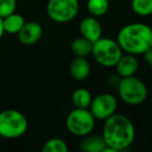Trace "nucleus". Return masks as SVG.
Masks as SVG:
<instances>
[{
  "mask_svg": "<svg viewBox=\"0 0 152 152\" xmlns=\"http://www.w3.org/2000/svg\"><path fill=\"white\" fill-rule=\"evenodd\" d=\"M17 0H0V17L4 18L15 13Z\"/></svg>",
  "mask_w": 152,
  "mask_h": 152,
  "instance_id": "obj_20",
  "label": "nucleus"
},
{
  "mask_svg": "<svg viewBox=\"0 0 152 152\" xmlns=\"http://www.w3.org/2000/svg\"><path fill=\"white\" fill-rule=\"evenodd\" d=\"M131 10L140 17L152 15V0H131Z\"/></svg>",
  "mask_w": 152,
  "mask_h": 152,
  "instance_id": "obj_18",
  "label": "nucleus"
},
{
  "mask_svg": "<svg viewBox=\"0 0 152 152\" xmlns=\"http://www.w3.org/2000/svg\"><path fill=\"white\" fill-rule=\"evenodd\" d=\"M46 11L51 21L58 24L69 23L78 15L79 0H48Z\"/></svg>",
  "mask_w": 152,
  "mask_h": 152,
  "instance_id": "obj_7",
  "label": "nucleus"
},
{
  "mask_svg": "<svg viewBox=\"0 0 152 152\" xmlns=\"http://www.w3.org/2000/svg\"><path fill=\"white\" fill-rule=\"evenodd\" d=\"M143 55H144V58H145L146 63L152 67V47H150L149 49H147V50L144 52Z\"/></svg>",
  "mask_w": 152,
  "mask_h": 152,
  "instance_id": "obj_22",
  "label": "nucleus"
},
{
  "mask_svg": "<svg viewBox=\"0 0 152 152\" xmlns=\"http://www.w3.org/2000/svg\"><path fill=\"white\" fill-rule=\"evenodd\" d=\"M121 77L118 73H114V74H110V76L107 77V83L110 87H113V88H117L121 80Z\"/></svg>",
  "mask_w": 152,
  "mask_h": 152,
  "instance_id": "obj_21",
  "label": "nucleus"
},
{
  "mask_svg": "<svg viewBox=\"0 0 152 152\" xmlns=\"http://www.w3.org/2000/svg\"><path fill=\"white\" fill-rule=\"evenodd\" d=\"M79 31L81 37L94 43L102 37L101 23L94 16L86 17L79 23Z\"/></svg>",
  "mask_w": 152,
  "mask_h": 152,
  "instance_id": "obj_10",
  "label": "nucleus"
},
{
  "mask_svg": "<svg viewBox=\"0 0 152 152\" xmlns=\"http://www.w3.org/2000/svg\"><path fill=\"white\" fill-rule=\"evenodd\" d=\"M118 108V100L110 93H102L92 99L89 110L98 121H104L114 114Z\"/></svg>",
  "mask_w": 152,
  "mask_h": 152,
  "instance_id": "obj_8",
  "label": "nucleus"
},
{
  "mask_svg": "<svg viewBox=\"0 0 152 152\" xmlns=\"http://www.w3.org/2000/svg\"><path fill=\"white\" fill-rule=\"evenodd\" d=\"M102 137L106 146L103 152L126 151L135 139V127L132 121L122 114H114L103 121Z\"/></svg>",
  "mask_w": 152,
  "mask_h": 152,
  "instance_id": "obj_1",
  "label": "nucleus"
},
{
  "mask_svg": "<svg viewBox=\"0 0 152 152\" xmlns=\"http://www.w3.org/2000/svg\"><path fill=\"white\" fill-rule=\"evenodd\" d=\"M96 119L89 108H74L68 114L65 121L67 130L74 137H83L93 132Z\"/></svg>",
  "mask_w": 152,
  "mask_h": 152,
  "instance_id": "obj_6",
  "label": "nucleus"
},
{
  "mask_svg": "<svg viewBox=\"0 0 152 152\" xmlns=\"http://www.w3.org/2000/svg\"><path fill=\"white\" fill-rule=\"evenodd\" d=\"M116 41L123 52L133 55L144 54L152 47V28L142 22L126 24L119 30Z\"/></svg>",
  "mask_w": 152,
  "mask_h": 152,
  "instance_id": "obj_2",
  "label": "nucleus"
},
{
  "mask_svg": "<svg viewBox=\"0 0 152 152\" xmlns=\"http://www.w3.org/2000/svg\"><path fill=\"white\" fill-rule=\"evenodd\" d=\"M105 146L102 135L92 132L83 137L79 142V149L83 152H103Z\"/></svg>",
  "mask_w": 152,
  "mask_h": 152,
  "instance_id": "obj_13",
  "label": "nucleus"
},
{
  "mask_svg": "<svg viewBox=\"0 0 152 152\" xmlns=\"http://www.w3.org/2000/svg\"><path fill=\"white\" fill-rule=\"evenodd\" d=\"M68 144L61 137H52L45 142L42 147L43 152H68Z\"/></svg>",
  "mask_w": 152,
  "mask_h": 152,
  "instance_id": "obj_19",
  "label": "nucleus"
},
{
  "mask_svg": "<svg viewBox=\"0 0 152 152\" xmlns=\"http://www.w3.org/2000/svg\"><path fill=\"white\" fill-rule=\"evenodd\" d=\"M69 71L71 76L77 81H83L91 73V65L87 57L75 56L70 63Z\"/></svg>",
  "mask_w": 152,
  "mask_h": 152,
  "instance_id": "obj_12",
  "label": "nucleus"
},
{
  "mask_svg": "<svg viewBox=\"0 0 152 152\" xmlns=\"http://www.w3.org/2000/svg\"><path fill=\"white\" fill-rule=\"evenodd\" d=\"M28 121L17 110H4L0 113V137L4 139H18L25 134Z\"/></svg>",
  "mask_w": 152,
  "mask_h": 152,
  "instance_id": "obj_4",
  "label": "nucleus"
},
{
  "mask_svg": "<svg viewBox=\"0 0 152 152\" xmlns=\"http://www.w3.org/2000/svg\"><path fill=\"white\" fill-rule=\"evenodd\" d=\"M122 54L123 50L116 40L101 37L93 43L92 55L95 61L103 67H115Z\"/></svg>",
  "mask_w": 152,
  "mask_h": 152,
  "instance_id": "obj_5",
  "label": "nucleus"
},
{
  "mask_svg": "<svg viewBox=\"0 0 152 152\" xmlns=\"http://www.w3.org/2000/svg\"><path fill=\"white\" fill-rule=\"evenodd\" d=\"M117 90L120 99L127 105H140L144 103L148 97L147 86L134 75L121 78Z\"/></svg>",
  "mask_w": 152,
  "mask_h": 152,
  "instance_id": "obj_3",
  "label": "nucleus"
},
{
  "mask_svg": "<svg viewBox=\"0 0 152 152\" xmlns=\"http://www.w3.org/2000/svg\"><path fill=\"white\" fill-rule=\"evenodd\" d=\"M3 22V28H4V32L12 34H16L21 30L23 25L25 24V20L19 14L13 13L11 15L7 16V17L2 18Z\"/></svg>",
  "mask_w": 152,
  "mask_h": 152,
  "instance_id": "obj_15",
  "label": "nucleus"
},
{
  "mask_svg": "<svg viewBox=\"0 0 152 152\" xmlns=\"http://www.w3.org/2000/svg\"><path fill=\"white\" fill-rule=\"evenodd\" d=\"M87 9L91 16L96 18L103 17L110 10V1L108 0H88Z\"/></svg>",
  "mask_w": 152,
  "mask_h": 152,
  "instance_id": "obj_17",
  "label": "nucleus"
},
{
  "mask_svg": "<svg viewBox=\"0 0 152 152\" xmlns=\"http://www.w3.org/2000/svg\"><path fill=\"white\" fill-rule=\"evenodd\" d=\"M115 68H116V73H118L122 78L133 76L139 69V61L137 58V55L129 53L122 54Z\"/></svg>",
  "mask_w": 152,
  "mask_h": 152,
  "instance_id": "obj_11",
  "label": "nucleus"
},
{
  "mask_svg": "<svg viewBox=\"0 0 152 152\" xmlns=\"http://www.w3.org/2000/svg\"><path fill=\"white\" fill-rule=\"evenodd\" d=\"M93 43L83 37H78L74 39L71 43V51L75 56L87 57L92 54Z\"/></svg>",
  "mask_w": 152,
  "mask_h": 152,
  "instance_id": "obj_14",
  "label": "nucleus"
},
{
  "mask_svg": "<svg viewBox=\"0 0 152 152\" xmlns=\"http://www.w3.org/2000/svg\"><path fill=\"white\" fill-rule=\"evenodd\" d=\"M92 94L89 90L79 88L72 94V103L76 108H89L92 102Z\"/></svg>",
  "mask_w": 152,
  "mask_h": 152,
  "instance_id": "obj_16",
  "label": "nucleus"
},
{
  "mask_svg": "<svg viewBox=\"0 0 152 152\" xmlns=\"http://www.w3.org/2000/svg\"><path fill=\"white\" fill-rule=\"evenodd\" d=\"M18 39L20 43L25 46H31L40 41L43 34V27L38 22H27L23 25L19 32H18Z\"/></svg>",
  "mask_w": 152,
  "mask_h": 152,
  "instance_id": "obj_9",
  "label": "nucleus"
},
{
  "mask_svg": "<svg viewBox=\"0 0 152 152\" xmlns=\"http://www.w3.org/2000/svg\"><path fill=\"white\" fill-rule=\"evenodd\" d=\"M3 34H4V28H3V22H2V18L0 17V40L2 38Z\"/></svg>",
  "mask_w": 152,
  "mask_h": 152,
  "instance_id": "obj_23",
  "label": "nucleus"
}]
</instances>
